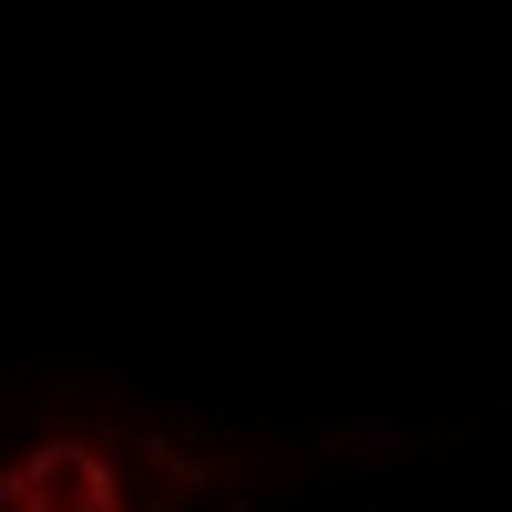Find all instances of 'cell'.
I'll list each match as a JSON object with an SVG mask.
<instances>
[{"mask_svg":"<svg viewBox=\"0 0 512 512\" xmlns=\"http://www.w3.org/2000/svg\"><path fill=\"white\" fill-rule=\"evenodd\" d=\"M0 512H134V492H123V461L103 441L52 431L0 472Z\"/></svg>","mask_w":512,"mask_h":512,"instance_id":"cell-1","label":"cell"}]
</instances>
